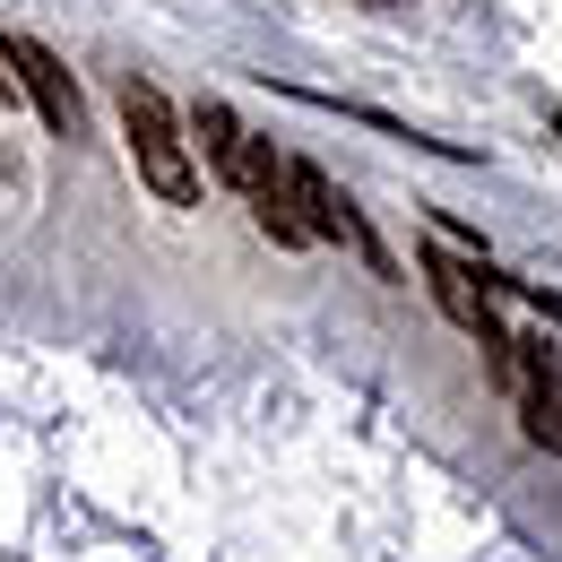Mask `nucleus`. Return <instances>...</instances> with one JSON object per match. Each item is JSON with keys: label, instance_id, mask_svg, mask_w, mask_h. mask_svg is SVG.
I'll return each instance as SVG.
<instances>
[{"label": "nucleus", "instance_id": "f257e3e1", "mask_svg": "<svg viewBox=\"0 0 562 562\" xmlns=\"http://www.w3.org/2000/svg\"><path fill=\"white\" fill-rule=\"evenodd\" d=\"M122 139H131L139 182L165 209H200V165H191V139H182V122H173L156 78H122Z\"/></svg>", "mask_w": 562, "mask_h": 562}, {"label": "nucleus", "instance_id": "f03ea898", "mask_svg": "<svg viewBox=\"0 0 562 562\" xmlns=\"http://www.w3.org/2000/svg\"><path fill=\"white\" fill-rule=\"evenodd\" d=\"M485 278H493L485 251H459L450 234H432V243H424V285H432V303H441V312H450L468 338H493V329H502V312H493V285H485Z\"/></svg>", "mask_w": 562, "mask_h": 562}, {"label": "nucleus", "instance_id": "7ed1b4c3", "mask_svg": "<svg viewBox=\"0 0 562 562\" xmlns=\"http://www.w3.org/2000/svg\"><path fill=\"white\" fill-rule=\"evenodd\" d=\"M0 61L18 70L26 104L44 113V131H53V139H78V122H87V95H78V78L61 70V53H53V44H35V35H18V26H0Z\"/></svg>", "mask_w": 562, "mask_h": 562}, {"label": "nucleus", "instance_id": "20e7f679", "mask_svg": "<svg viewBox=\"0 0 562 562\" xmlns=\"http://www.w3.org/2000/svg\"><path fill=\"white\" fill-rule=\"evenodd\" d=\"M510 398H519V424L537 450H562V372L546 338H519V363H510Z\"/></svg>", "mask_w": 562, "mask_h": 562}, {"label": "nucleus", "instance_id": "39448f33", "mask_svg": "<svg viewBox=\"0 0 562 562\" xmlns=\"http://www.w3.org/2000/svg\"><path fill=\"white\" fill-rule=\"evenodd\" d=\"M381 9H390V0H381Z\"/></svg>", "mask_w": 562, "mask_h": 562}]
</instances>
